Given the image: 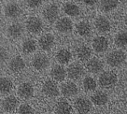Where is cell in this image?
Listing matches in <instances>:
<instances>
[{
  "label": "cell",
  "mask_w": 127,
  "mask_h": 114,
  "mask_svg": "<svg viewBox=\"0 0 127 114\" xmlns=\"http://www.w3.org/2000/svg\"><path fill=\"white\" fill-rule=\"evenodd\" d=\"M24 33V27L21 24H13L8 28V35L13 38H20Z\"/></svg>",
  "instance_id": "cell-16"
},
{
  "label": "cell",
  "mask_w": 127,
  "mask_h": 114,
  "mask_svg": "<svg viewBox=\"0 0 127 114\" xmlns=\"http://www.w3.org/2000/svg\"><path fill=\"white\" fill-rule=\"evenodd\" d=\"M125 24L127 25V15H126V17H125Z\"/></svg>",
  "instance_id": "cell-36"
},
{
  "label": "cell",
  "mask_w": 127,
  "mask_h": 114,
  "mask_svg": "<svg viewBox=\"0 0 127 114\" xmlns=\"http://www.w3.org/2000/svg\"><path fill=\"white\" fill-rule=\"evenodd\" d=\"M43 24L39 18L37 17H31L26 23V28L32 34H37L42 30Z\"/></svg>",
  "instance_id": "cell-3"
},
{
  "label": "cell",
  "mask_w": 127,
  "mask_h": 114,
  "mask_svg": "<svg viewBox=\"0 0 127 114\" xmlns=\"http://www.w3.org/2000/svg\"><path fill=\"white\" fill-rule=\"evenodd\" d=\"M77 93H78V87L75 83L66 82L62 86V94L66 97L73 96L77 94Z\"/></svg>",
  "instance_id": "cell-17"
},
{
  "label": "cell",
  "mask_w": 127,
  "mask_h": 114,
  "mask_svg": "<svg viewBox=\"0 0 127 114\" xmlns=\"http://www.w3.org/2000/svg\"><path fill=\"white\" fill-rule=\"evenodd\" d=\"M107 100H108L107 94L104 92H97L92 96L93 103L95 105H97V106H103L107 102Z\"/></svg>",
  "instance_id": "cell-20"
},
{
  "label": "cell",
  "mask_w": 127,
  "mask_h": 114,
  "mask_svg": "<svg viewBox=\"0 0 127 114\" xmlns=\"http://www.w3.org/2000/svg\"><path fill=\"white\" fill-rule=\"evenodd\" d=\"M56 28L61 33H68L72 30V22L68 18H61L56 23Z\"/></svg>",
  "instance_id": "cell-13"
},
{
  "label": "cell",
  "mask_w": 127,
  "mask_h": 114,
  "mask_svg": "<svg viewBox=\"0 0 127 114\" xmlns=\"http://www.w3.org/2000/svg\"><path fill=\"white\" fill-rule=\"evenodd\" d=\"M21 13H22L21 8L14 3H10V4L7 5L5 8V14L8 18H10V19L18 18L21 15Z\"/></svg>",
  "instance_id": "cell-10"
},
{
  "label": "cell",
  "mask_w": 127,
  "mask_h": 114,
  "mask_svg": "<svg viewBox=\"0 0 127 114\" xmlns=\"http://www.w3.org/2000/svg\"><path fill=\"white\" fill-rule=\"evenodd\" d=\"M118 2L117 1H112V0H104L101 1V8H103L105 11H110L112 9L117 7Z\"/></svg>",
  "instance_id": "cell-30"
},
{
  "label": "cell",
  "mask_w": 127,
  "mask_h": 114,
  "mask_svg": "<svg viewBox=\"0 0 127 114\" xmlns=\"http://www.w3.org/2000/svg\"><path fill=\"white\" fill-rule=\"evenodd\" d=\"M42 90H43L44 94L50 97H54V96H57L59 94L58 87L56 85V83L53 82L52 80H47L44 83Z\"/></svg>",
  "instance_id": "cell-7"
},
{
  "label": "cell",
  "mask_w": 127,
  "mask_h": 114,
  "mask_svg": "<svg viewBox=\"0 0 127 114\" xmlns=\"http://www.w3.org/2000/svg\"><path fill=\"white\" fill-rule=\"evenodd\" d=\"M27 5L30 7V8H36V7H38L40 4H41V1H36V0H28L27 2Z\"/></svg>",
  "instance_id": "cell-33"
},
{
  "label": "cell",
  "mask_w": 127,
  "mask_h": 114,
  "mask_svg": "<svg viewBox=\"0 0 127 114\" xmlns=\"http://www.w3.org/2000/svg\"><path fill=\"white\" fill-rule=\"evenodd\" d=\"M17 105H18V100L13 95L8 96L2 103V107H3L4 110H6V111H12V110H14L16 109Z\"/></svg>",
  "instance_id": "cell-19"
},
{
  "label": "cell",
  "mask_w": 127,
  "mask_h": 114,
  "mask_svg": "<svg viewBox=\"0 0 127 114\" xmlns=\"http://www.w3.org/2000/svg\"><path fill=\"white\" fill-rule=\"evenodd\" d=\"M94 114H100V113H94Z\"/></svg>",
  "instance_id": "cell-37"
},
{
  "label": "cell",
  "mask_w": 127,
  "mask_h": 114,
  "mask_svg": "<svg viewBox=\"0 0 127 114\" xmlns=\"http://www.w3.org/2000/svg\"><path fill=\"white\" fill-rule=\"evenodd\" d=\"M83 74V67L79 64H72L67 68V75L70 79H77Z\"/></svg>",
  "instance_id": "cell-12"
},
{
  "label": "cell",
  "mask_w": 127,
  "mask_h": 114,
  "mask_svg": "<svg viewBox=\"0 0 127 114\" xmlns=\"http://www.w3.org/2000/svg\"><path fill=\"white\" fill-rule=\"evenodd\" d=\"M77 31L80 36L86 37L89 36L91 33V25L88 24L87 22H80L77 24Z\"/></svg>",
  "instance_id": "cell-25"
},
{
  "label": "cell",
  "mask_w": 127,
  "mask_h": 114,
  "mask_svg": "<svg viewBox=\"0 0 127 114\" xmlns=\"http://www.w3.org/2000/svg\"><path fill=\"white\" fill-rule=\"evenodd\" d=\"M87 69L92 73H98L103 69V63L97 58H93L87 63Z\"/></svg>",
  "instance_id": "cell-18"
},
{
  "label": "cell",
  "mask_w": 127,
  "mask_h": 114,
  "mask_svg": "<svg viewBox=\"0 0 127 114\" xmlns=\"http://www.w3.org/2000/svg\"><path fill=\"white\" fill-rule=\"evenodd\" d=\"M95 27L99 32H107L110 29V24L107 18L100 16L95 20Z\"/></svg>",
  "instance_id": "cell-15"
},
{
  "label": "cell",
  "mask_w": 127,
  "mask_h": 114,
  "mask_svg": "<svg viewBox=\"0 0 127 114\" xmlns=\"http://www.w3.org/2000/svg\"><path fill=\"white\" fill-rule=\"evenodd\" d=\"M38 44H39L40 48L44 50V51H50L52 48L53 44H54V38L50 34H46V35L42 36L38 40Z\"/></svg>",
  "instance_id": "cell-11"
},
{
  "label": "cell",
  "mask_w": 127,
  "mask_h": 114,
  "mask_svg": "<svg viewBox=\"0 0 127 114\" xmlns=\"http://www.w3.org/2000/svg\"><path fill=\"white\" fill-rule=\"evenodd\" d=\"M84 3L86 5H95L96 1H84Z\"/></svg>",
  "instance_id": "cell-35"
},
{
  "label": "cell",
  "mask_w": 127,
  "mask_h": 114,
  "mask_svg": "<svg viewBox=\"0 0 127 114\" xmlns=\"http://www.w3.org/2000/svg\"><path fill=\"white\" fill-rule=\"evenodd\" d=\"M91 102L85 97H79L75 101V108L80 114L88 113L91 110Z\"/></svg>",
  "instance_id": "cell-5"
},
{
  "label": "cell",
  "mask_w": 127,
  "mask_h": 114,
  "mask_svg": "<svg viewBox=\"0 0 127 114\" xmlns=\"http://www.w3.org/2000/svg\"><path fill=\"white\" fill-rule=\"evenodd\" d=\"M43 16L49 22H54L59 16V8L56 5H49L43 10Z\"/></svg>",
  "instance_id": "cell-4"
},
{
  "label": "cell",
  "mask_w": 127,
  "mask_h": 114,
  "mask_svg": "<svg viewBox=\"0 0 127 114\" xmlns=\"http://www.w3.org/2000/svg\"><path fill=\"white\" fill-rule=\"evenodd\" d=\"M0 89L2 94H8L12 89V82L8 78H1L0 80Z\"/></svg>",
  "instance_id": "cell-27"
},
{
  "label": "cell",
  "mask_w": 127,
  "mask_h": 114,
  "mask_svg": "<svg viewBox=\"0 0 127 114\" xmlns=\"http://www.w3.org/2000/svg\"><path fill=\"white\" fill-rule=\"evenodd\" d=\"M18 94L21 97L24 99L31 98L34 94V87L31 83L24 82L20 85L19 89H18Z\"/></svg>",
  "instance_id": "cell-8"
},
{
  "label": "cell",
  "mask_w": 127,
  "mask_h": 114,
  "mask_svg": "<svg viewBox=\"0 0 127 114\" xmlns=\"http://www.w3.org/2000/svg\"><path fill=\"white\" fill-rule=\"evenodd\" d=\"M117 82V76L113 72H104L99 77L100 85L104 88H110L113 87Z\"/></svg>",
  "instance_id": "cell-2"
},
{
  "label": "cell",
  "mask_w": 127,
  "mask_h": 114,
  "mask_svg": "<svg viewBox=\"0 0 127 114\" xmlns=\"http://www.w3.org/2000/svg\"><path fill=\"white\" fill-rule=\"evenodd\" d=\"M49 63H50L49 58L45 54L36 55L32 62L33 67H35L36 70H44L49 66Z\"/></svg>",
  "instance_id": "cell-6"
},
{
  "label": "cell",
  "mask_w": 127,
  "mask_h": 114,
  "mask_svg": "<svg viewBox=\"0 0 127 114\" xmlns=\"http://www.w3.org/2000/svg\"><path fill=\"white\" fill-rule=\"evenodd\" d=\"M72 108L70 104L66 101H59L55 108V111L57 114H70Z\"/></svg>",
  "instance_id": "cell-22"
},
{
  "label": "cell",
  "mask_w": 127,
  "mask_h": 114,
  "mask_svg": "<svg viewBox=\"0 0 127 114\" xmlns=\"http://www.w3.org/2000/svg\"><path fill=\"white\" fill-rule=\"evenodd\" d=\"M6 59H7V51H6L5 49L2 48V49H1V61L4 62Z\"/></svg>",
  "instance_id": "cell-34"
},
{
  "label": "cell",
  "mask_w": 127,
  "mask_h": 114,
  "mask_svg": "<svg viewBox=\"0 0 127 114\" xmlns=\"http://www.w3.org/2000/svg\"><path fill=\"white\" fill-rule=\"evenodd\" d=\"M19 114H34V110L27 104H23L19 108Z\"/></svg>",
  "instance_id": "cell-32"
},
{
  "label": "cell",
  "mask_w": 127,
  "mask_h": 114,
  "mask_svg": "<svg viewBox=\"0 0 127 114\" xmlns=\"http://www.w3.org/2000/svg\"><path fill=\"white\" fill-rule=\"evenodd\" d=\"M115 44L118 47H123L127 45V32H121L116 36Z\"/></svg>",
  "instance_id": "cell-29"
},
{
  "label": "cell",
  "mask_w": 127,
  "mask_h": 114,
  "mask_svg": "<svg viewBox=\"0 0 127 114\" xmlns=\"http://www.w3.org/2000/svg\"><path fill=\"white\" fill-rule=\"evenodd\" d=\"M24 67H25V63L24 59L20 56L14 57L8 64V67L12 72H20L24 69Z\"/></svg>",
  "instance_id": "cell-14"
},
{
  "label": "cell",
  "mask_w": 127,
  "mask_h": 114,
  "mask_svg": "<svg viewBox=\"0 0 127 114\" xmlns=\"http://www.w3.org/2000/svg\"><path fill=\"white\" fill-rule=\"evenodd\" d=\"M92 54V51L91 49L87 46H80V47L77 50V55H78V57H79V60H81V61H86L90 58V56Z\"/></svg>",
  "instance_id": "cell-23"
},
{
  "label": "cell",
  "mask_w": 127,
  "mask_h": 114,
  "mask_svg": "<svg viewBox=\"0 0 127 114\" xmlns=\"http://www.w3.org/2000/svg\"><path fill=\"white\" fill-rule=\"evenodd\" d=\"M83 87L86 91H94L96 88V82L93 78L87 77L83 80Z\"/></svg>",
  "instance_id": "cell-31"
},
{
  "label": "cell",
  "mask_w": 127,
  "mask_h": 114,
  "mask_svg": "<svg viewBox=\"0 0 127 114\" xmlns=\"http://www.w3.org/2000/svg\"><path fill=\"white\" fill-rule=\"evenodd\" d=\"M36 42L33 39H26L23 43V51L24 53H32L36 51Z\"/></svg>",
  "instance_id": "cell-28"
},
{
  "label": "cell",
  "mask_w": 127,
  "mask_h": 114,
  "mask_svg": "<svg viewBox=\"0 0 127 114\" xmlns=\"http://www.w3.org/2000/svg\"><path fill=\"white\" fill-rule=\"evenodd\" d=\"M93 47L96 52H104L108 47V41L105 37H96L93 41Z\"/></svg>",
  "instance_id": "cell-9"
},
{
  "label": "cell",
  "mask_w": 127,
  "mask_h": 114,
  "mask_svg": "<svg viewBox=\"0 0 127 114\" xmlns=\"http://www.w3.org/2000/svg\"><path fill=\"white\" fill-rule=\"evenodd\" d=\"M125 60V53L123 51H111L107 57V64L111 67H119Z\"/></svg>",
  "instance_id": "cell-1"
},
{
  "label": "cell",
  "mask_w": 127,
  "mask_h": 114,
  "mask_svg": "<svg viewBox=\"0 0 127 114\" xmlns=\"http://www.w3.org/2000/svg\"><path fill=\"white\" fill-rule=\"evenodd\" d=\"M51 75L55 80L62 81L65 78V70L61 66H54L51 71Z\"/></svg>",
  "instance_id": "cell-21"
},
{
  "label": "cell",
  "mask_w": 127,
  "mask_h": 114,
  "mask_svg": "<svg viewBox=\"0 0 127 114\" xmlns=\"http://www.w3.org/2000/svg\"><path fill=\"white\" fill-rule=\"evenodd\" d=\"M56 59L57 61L61 64H67L70 59H71V53H70V51H67V50H60L58 52H57V54H56Z\"/></svg>",
  "instance_id": "cell-24"
},
{
  "label": "cell",
  "mask_w": 127,
  "mask_h": 114,
  "mask_svg": "<svg viewBox=\"0 0 127 114\" xmlns=\"http://www.w3.org/2000/svg\"><path fill=\"white\" fill-rule=\"evenodd\" d=\"M64 11L69 16H78L79 14V8L77 5L73 3H66L64 6Z\"/></svg>",
  "instance_id": "cell-26"
}]
</instances>
